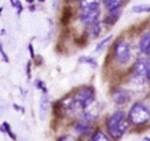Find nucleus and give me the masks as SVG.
I'll use <instances>...</instances> for the list:
<instances>
[{
  "mask_svg": "<svg viewBox=\"0 0 150 141\" xmlns=\"http://www.w3.org/2000/svg\"><path fill=\"white\" fill-rule=\"evenodd\" d=\"M106 126H108V130L110 135L114 139H120L127 131V129L129 127V123L126 118L125 113L123 111H117V112L113 113L108 118Z\"/></svg>",
  "mask_w": 150,
  "mask_h": 141,
  "instance_id": "1",
  "label": "nucleus"
},
{
  "mask_svg": "<svg viewBox=\"0 0 150 141\" xmlns=\"http://www.w3.org/2000/svg\"><path fill=\"white\" fill-rule=\"evenodd\" d=\"M128 121L135 126H142L150 121V109L142 103L134 104L128 112Z\"/></svg>",
  "mask_w": 150,
  "mask_h": 141,
  "instance_id": "2",
  "label": "nucleus"
},
{
  "mask_svg": "<svg viewBox=\"0 0 150 141\" xmlns=\"http://www.w3.org/2000/svg\"><path fill=\"white\" fill-rule=\"evenodd\" d=\"M96 97V92L91 87H81L79 91L77 92V94L74 96V101L78 111L81 108H88L94 102Z\"/></svg>",
  "mask_w": 150,
  "mask_h": 141,
  "instance_id": "3",
  "label": "nucleus"
},
{
  "mask_svg": "<svg viewBox=\"0 0 150 141\" xmlns=\"http://www.w3.org/2000/svg\"><path fill=\"white\" fill-rule=\"evenodd\" d=\"M114 57L121 63H127L130 58V48L124 39H118L114 44Z\"/></svg>",
  "mask_w": 150,
  "mask_h": 141,
  "instance_id": "4",
  "label": "nucleus"
},
{
  "mask_svg": "<svg viewBox=\"0 0 150 141\" xmlns=\"http://www.w3.org/2000/svg\"><path fill=\"white\" fill-rule=\"evenodd\" d=\"M100 13L101 11L99 7L89 9V10H83V11H81V14H80V20L86 25H93L94 23L98 22Z\"/></svg>",
  "mask_w": 150,
  "mask_h": 141,
  "instance_id": "5",
  "label": "nucleus"
},
{
  "mask_svg": "<svg viewBox=\"0 0 150 141\" xmlns=\"http://www.w3.org/2000/svg\"><path fill=\"white\" fill-rule=\"evenodd\" d=\"M112 100L114 101V103L118 105H124L130 100V95L128 91H126L124 89H116L112 93Z\"/></svg>",
  "mask_w": 150,
  "mask_h": 141,
  "instance_id": "6",
  "label": "nucleus"
},
{
  "mask_svg": "<svg viewBox=\"0 0 150 141\" xmlns=\"http://www.w3.org/2000/svg\"><path fill=\"white\" fill-rule=\"evenodd\" d=\"M139 49L142 53L148 55V51L150 49V31L147 32L140 37L139 41Z\"/></svg>",
  "mask_w": 150,
  "mask_h": 141,
  "instance_id": "7",
  "label": "nucleus"
},
{
  "mask_svg": "<svg viewBox=\"0 0 150 141\" xmlns=\"http://www.w3.org/2000/svg\"><path fill=\"white\" fill-rule=\"evenodd\" d=\"M75 130L79 135H88V133H90L93 130V127H92V125L90 123H86V121L77 123L75 125Z\"/></svg>",
  "mask_w": 150,
  "mask_h": 141,
  "instance_id": "8",
  "label": "nucleus"
},
{
  "mask_svg": "<svg viewBox=\"0 0 150 141\" xmlns=\"http://www.w3.org/2000/svg\"><path fill=\"white\" fill-rule=\"evenodd\" d=\"M71 16H72V9L70 6H65L62 11V17H60V23L63 25H68L70 22Z\"/></svg>",
  "mask_w": 150,
  "mask_h": 141,
  "instance_id": "9",
  "label": "nucleus"
},
{
  "mask_svg": "<svg viewBox=\"0 0 150 141\" xmlns=\"http://www.w3.org/2000/svg\"><path fill=\"white\" fill-rule=\"evenodd\" d=\"M121 10L117 9V10H114V11H110V14L106 16V18L104 19V23L108 25H114L117 22L118 18L121 16Z\"/></svg>",
  "mask_w": 150,
  "mask_h": 141,
  "instance_id": "10",
  "label": "nucleus"
},
{
  "mask_svg": "<svg viewBox=\"0 0 150 141\" xmlns=\"http://www.w3.org/2000/svg\"><path fill=\"white\" fill-rule=\"evenodd\" d=\"M100 4V0H80V9L81 11L89 10V9L98 8Z\"/></svg>",
  "mask_w": 150,
  "mask_h": 141,
  "instance_id": "11",
  "label": "nucleus"
},
{
  "mask_svg": "<svg viewBox=\"0 0 150 141\" xmlns=\"http://www.w3.org/2000/svg\"><path fill=\"white\" fill-rule=\"evenodd\" d=\"M123 2L124 0H104V6L108 11H114V10L120 9Z\"/></svg>",
  "mask_w": 150,
  "mask_h": 141,
  "instance_id": "12",
  "label": "nucleus"
},
{
  "mask_svg": "<svg viewBox=\"0 0 150 141\" xmlns=\"http://www.w3.org/2000/svg\"><path fill=\"white\" fill-rule=\"evenodd\" d=\"M53 113H54V115H56L57 117H63V115L66 113V111H65V108H64L63 104H62L60 101L56 102V103L53 105Z\"/></svg>",
  "mask_w": 150,
  "mask_h": 141,
  "instance_id": "13",
  "label": "nucleus"
},
{
  "mask_svg": "<svg viewBox=\"0 0 150 141\" xmlns=\"http://www.w3.org/2000/svg\"><path fill=\"white\" fill-rule=\"evenodd\" d=\"M133 12L136 13H142V12H150V4H137V6H134Z\"/></svg>",
  "mask_w": 150,
  "mask_h": 141,
  "instance_id": "14",
  "label": "nucleus"
},
{
  "mask_svg": "<svg viewBox=\"0 0 150 141\" xmlns=\"http://www.w3.org/2000/svg\"><path fill=\"white\" fill-rule=\"evenodd\" d=\"M91 141H111L110 138L102 131H96L93 133V136L91 138Z\"/></svg>",
  "mask_w": 150,
  "mask_h": 141,
  "instance_id": "15",
  "label": "nucleus"
},
{
  "mask_svg": "<svg viewBox=\"0 0 150 141\" xmlns=\"http://www.w3.org/2000/svg\"><path fill=\"white\" fill-rule=\"evenodd\" d=\"M91 35L93 37H98L99 35H100V32H101V23L100 22H96L94 23L93 25H91Z\"/></svg>",
  "mask_w": 150,
  "mask_h": 141,
  "instance_id": "16",
  "label": "nucleus"
},
{
  "mask_svg": "<svg viewBox=\"0 0 150 141\" xmlns=\"http://www.w3.org/2000/svg\"><path fill=\"white\" fill-rule=\"evenodd\" d=\"M48 109V101L46 99V96H42V101H41V115H42V118L45 116L46 112Z\"/></svg>",
  "mask_w": 150,
  "mask_h": 141,
  "instance_id": "17",
  "label": "nucleus"
},
{
  "mask_svg": "<svg viewBox=\"0 0 150 141\" xmlns=\"http://www.w3.org/2000/svg\"><path fill=\"white\" fill-rule=\"evenodd\" d=\"M80 62H84V63H88V65H91L92 67H98V63H96V60L93 59L92 57H81L79 59Z\"/></svg>",
  "mask_w": 150,
  "mask_h": 141,
  "instance_id": "18",
  "label": "nucleus"
},
{
  "mask_svg": "<svg viewBox=\"0 0 150 141\" xmlns=\"http://www.w3.org/2000/svg\"><path fill=\"white\" fill-rule=\"evenodd\" d=\"M111 38H112V35H108V36L106 38H104L103 41H101L100 43H99V44L96 45V49H94V51H99V50L102 49V48H103V47L105 46V44H106V43H108V42L110 41Z\"/></svg>",
  "mask_w": 150,
  "mask_h": 141,
  "instance_id": "19",
  "label": "nucleus"
},
{
  "mask_svg": "<svg viewBox=\"0 0 150 141\" xmlns=\"http://www.w3.org/2000/svg\"><path fill=\"white\" fill-rule=\"evenodd\" d=\"M2 130H4V131H6V133H7V135H9V137H10V138L16 139V136L12 133V130H11V128H10V126H9L8 123H4V125H2Z\"/></svg>",
  "mask_w": 150,
  "mask_h": 141,
  "instance_id": "20",
  "label": "nucleus"
},
{
  "mask_svg": "<svg viewBox=\"0 0 150 141\" xmlns=\"http://www.w3.org/2000/svg\"><path fill=\"white\" fill-rule=\"evenodd\" d=\"M87 42H88V38H87V36H86V34L81 35V36H79L78 38L75 39V43L79 46H84L87 44Z\"/></svg>",
  "mask_w": 150,
  "mask_h": 141,
  "instance_id": "21",
  "label": "nucleus"
},
{
  "mask_svg": "<svg viewBox=\"0 0 150 141\" xmlns=\"http://www.w3.org/2000/svg\"><path fill=\"white\" fill-rule=\"evenodd\" d=\"M11 1V4H12L14 8H17L18 10V13L20 14V13L22 12V10H23V6L21 4V2H20V0H10Z\"/></svg>",
  "mask_w": 150,
  "mask_h": 141,
  "instance_id": "22",
  "label": "nucleus"
},
{
  "mask_svg": "<svg viewBox=\"0 0 150 141\" xmlns=\"http://www.w3.org/2000/svg\"><path fill=\"white\" fill-rule=\"evenodd\" d=\"M58 141H78V140L74 136H71V135H65V136L59 138Z\"/></svg>",
  "mask_w": 150,
  "mask_h": 141,
  "instance_id": "23",
  "label": "nucleus"
},
{
  "mask_svg": "<svg viewBox=\"0 0 150 141\" xmlns=\"http://www.w3.org/2000/svg\"><path fill=\"white\" fill-rule=\"evenodd\" d=\"M36 87H38L41 91L44 92V93H46V92H47V89H46L45 83L43 82V81H41V80H38V81H36Z\"/></svg>",
  "mask_w": 150,
  "mask_h": 141,
  "instance_id": "24",
  "label": "nucleus"
},
{
  "mask_svg": "<svg viewBox=\"0 0 150 141\" xmlns=\"http://www.w3.org/2000/svg\"><path fill=\"white\" fill-rule=\"evenodd\" d=\"M34 61H35V63H36L38 66H40L43 62V58L41 56H35V57H34Z\"/></svg>",
  "mask_w": 150,
  "mask_h": 141,
  "instance_id": "25",
  "label": "nucleus"
},
{
  "mask_svg": "<svg viewBox=\"0 0 150 141\" xmlns=\"http://www.w3.org/2000/svg\"><path fill=\"white\" fill-rule=\"evenodd\" d=\"M1 56H2V58H4V60L6 62H9V58H8V56L6 55V53H4V47L1 46Z\"/></svg>",
  "mask_w": 150,
  "mask_h": 141,
  "instance_id": "26",
  "label": "nucleus"
},
{
  "mask_svg": "<svg viewBox=\"0 0 150 141\" xmlns=\"http://www.w3.org/2000/svg\"><path fill=\"white\" fill-rule=\"evenodd\" d=\"M29 50H30V54H31V58L34 59V57L36 56V55L34 54V50H33V46H32V44H30L29 45Z\"/></svg>",
  "mask_w": 150,
  "mask_h": 141,
  "instance_id": "27",
  "label": "nucleus"
},
{
  "mask_svg": "<svg viewBox=\"0 0 150 141\" xmlns=\"http://www.w3.org/2000/svg\"><path fill=\"white\" fill-rule=\"evenodd\" d=\"M26 73H28V78L31 79V62H29L26 66Z\"/></svg>",
  "mask_w": 150,
  "mask_h": 141,
  "instance_id": "28",
  "label": "nucleus"
},
{
  "mask_svg": "<svg viewBox=\"0 0 150 141\" xmlns=\"http://www.w3.org/2000/svg\"><path fill=\"white\" fill-rule=\"evenodd\" d=\"M30 10H31V11H34V10H35V6H31V7H30Z\"/></svg>",
  "mask_w": 150,
  "mask_h": 141,
  "instance_id": "29",
  "label": "nucleus"
},
{
  "mask_svg": "<svg viewBox=\"0 0 150 141\" xmlns=\"http://www.w3.org/2000/svg\"><path fill=\"white\" fill-rule=\"evenodd\" d=\"M25 1H28L29 4H33V2L35 1V0H25Z\"/></svg>",
  "mask_w": 150,
  "mask_h": 141,
  "instance_id": "30",
  "label": "nucleus"
},
{
  "mask_svg": "<svg viewBox=\"0 0 150 141\" xmlns=\"http://www.w3.org/2000/svg\"><path fill=\"white\" fill-rule=\"evenodd\" d=\"M65 2H70V1H72V0H64Z\"/></svg>",
  "mask_w": 150,
  "mask_h": 141,
  "instance_id": "31",
  "label": "nucleus"
},
{
  "mask_svg": "<svg viewBox=\"0 0 150 141\" xmlns=\"http://www.w3.org/2000/svg\"><path fill=\"white\" fill-rule=\"evenodd\" d=\"M38 1H41V2H44V1H45V0H38Z\"/></svg>",
  "mask_w": 150,
  "mask_h": 141,
  "instance_id": "32",
  "label": "nucleus"
},
{
  "mask_svg": "<svg viewBox=\"0 0 150 141\" xmlns=\"http://www.w3.org/2000/svg\"><path fill=\"white\" fill-rule=\"evenodd\" d=\"M148 56H150V49H149V51H148Z\"/></svg>",
  "mask_w": 150,
  "mask_h": 141,
  "instance_id": "33",
  "label": "nucleus"
}]
</instances>
